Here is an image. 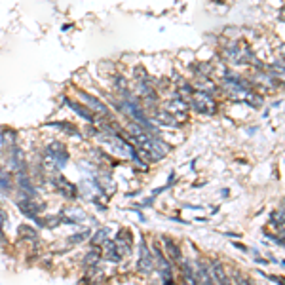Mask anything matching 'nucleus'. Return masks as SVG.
<instances>
[{"label":"nucleus","mask_w":285,"mask_h":285,"mask_svg":"<svg viewBox=\"0 0 285 285\" xmlns=\"http://www.w3.org/2000/svg\"><path fill=\"white\" fill-rule=\"evenodd\" d=\"M221 57L230 65H253V67L261 65V61H256V57L253 55L249 44L238 42V40H230L224 44L221 50Z\"/></svg>","instance_id":"obj_1"},{"label":"nucleus","mask_w":285,"mask_h":285,"mask_svg":"<svg viewBox=\"0 0 285 285\" xmlns=\"http://www.w3.org/2000/svg\"><path fill=\"white\" fill-rule=\"evenodd\" d=\"M69 162V150L61 141H51L46 149H44L42 164L48 171H61Z\"/></svg>","instance_id":"obj_2"},{"label":"nucleus","mask_w":285,"mask_h":285,"mask_svg":"<svg viewBox=\"0 0 285 285\" xmlns=\"http://www.w3.org/2000/svg\"><path fill=\"white\" fill-rule=\"evenodd\" d=\"M188 105L192 108L194 112L202 114V116H213L217 112V101L213 99V95L204 92H196L188 97Z\"/></svg>","instance_id":"obj_3"},{"label":"nucleus","mask_w":285,"mask_h":285,"mask_svg":"<svg viewBox=\"0 0 285 285\" xmlns=\"http://www.w3.org/2000/svg\"><path fill=\"white\" fill-rule=\"evenodd\" d=\"M135 270L139 274H145V276H149L152 272L156 270V263H154V255L150 253L149 245L145 240L139 242V259H137L135 263Z\"/></svg>","instance_id":"obj_4"},{"label":"nucleus","mask_w":285,"mask_h":285,"mask_svg":"<svg viewBox=\"0 0 285 285\" xmlns=\"http://www.w3.org/2000/svg\"><path fill=\"white\" fill-rule=\"evenodd\" d=\"M76 97H78L88 108H92L93 112H95V116H99V118H103V120H107L108 116H110L107 105H105L101 99H97L95 95H92V93L84 92V90H76Z\"/></svg>","instance_id":"obj_5"},{"label":"nucleus","mask_w":285,"mask_h":285,"mask_svg":"<svg viewBox=\"0 0 285 285\" xmlns=\"http://www.w3.org/2000/svg\"><path fill=\"white\" fill-rule=\"evenodd\" d=\"M164 108L167 110V112L173 114L179 122H185L186 116H188V108H190V105H188V99H186V97H183L181 93H175V95L165 103Z\"/></svg>","instance_id":"obj_6"},{"label":"nucleus","mask_w":285,"mask_h":285,"mask_svg":"<svg viewBox=\"0 0 285 285\" xmlns=\"http://www.w3.org/2000/svg\"><path fill=\"white\" fill-rule=\"evenodd\" d=\"M51 185L55 186L57 192L61 194L63 198H67V200H74L80 194L78 186L74 185V183H71V181H69L67 177L59 175V173H55V175L51 177Z\"/></svg>","instance_id":"obj_7"},{"label":"nucleus","mask_w":285,"mask_h":285,"mask_svg":"<svg viewBox=\"0 0 285 285\" xmlns=\"http://www.w3.org/2000/svg\"><path fill=\"white\" fill-rule=\"evenodd\" d=\"M154 263H156V270L162 276L165 283H173V270H171L169 259L164 255V251H160V247H154Z\"/></svg>","instance_id":"obj_8"},{"label":"nucleus","mask_w":285,"mask_h":285,"mask_svg":"<svg viewBox=\"0 0 285 285\" xmlns=\"http://www.w3.org/2000/svg\"><path fill=\"white\" fill-rule=\"evenodd\" d=\"M59 217L65 224H78V222H84L88 219V213L80 207H63L59 211Z\"/></svg>","instance_id":"obj_9"},{"label":"nucleus","mask_w":285,"mask_h":285,"mask_svg":"<svg viewBox=\"0 0 285 285\" xmlns=\"http://www.w3.org/2000/svg\"><path fill=\"white\" fill-rule=\"evenodd\" d=\"M114 245H116V249H118V253H120L122 256H126L131 253V249H133V238H131V232H129L128 228H124V230H120V232L116 234Z\"/></svg>","instance_id":"obj_10"},{"label":"nucleus","mask_w":285,"mask_h":285,"mask_svg":"<svg viewBox=\"0 0 285 285\" xmlns=\"http://www.w3.org/2000/svg\"><path fill=\"white\" fill-rule=\"evenodd\" d=\"M206 264H207V272H209V278H211L213 283H228L230 281L226 268L219 261H207Z\"/></svg>","instance_id":"obj_11"},{"label":"nucleus","mask_w":285,"mask_h":285,"mask_svg":"<svg viewBox=\"0 0 285 285\" xmlns=\"http://www.w3.org/2000/svg\"><path fill=\"white\" fill-rule=\"evenodd\" d=\"M150 118L154 120V124H158V126H164V128H179V126H181V122H179L171 112H167L165 108H156V110L152 112Z\"/></svg>","instance_id":"obj_12"},{"label":"nucleus","mask_w":285,"mask_h":285,"mask_svg":"<svg viewBox=\"0 0 285 285\" xmlns=\"http://www.w3.org/2000/svg\"><path fill=\"white\" fill-rule=\"evenodd\" d=\"M162 245H164L165 256L169 259L171 263H175L177 266L183 263V251H181V247H179L177 243L173 242L171 238H167V236H162Z\"/></svg>","instance_id":"obj_13"},{"label":"nucleus","mask_w":285,"mask_h":285,"mask_svg":"<svg viewBox=\"0 0 285 285\" xmlns=\"http://www.w3.org/2000/svg\"><path fill=\"white\" fill-rule=\"evenodd\" d=\"M95 181H97V185L99 188L103 190L105 194H114L116 192V181L112 179L110 175V171L107 169H97L95 173Z\"/></svg>","instance_id":"obj_14"},{"label":"nucleus","mask_w":285,"mask_h":285,"mask_svg":"<svg viewBox=\"0 0 285 285\" xmlns=\"http://www.w3.org/2000/svg\"><path fill=\"white\" fill-rule=\"evenodd\" d=\"M194 90H196V92L209 93V95H215V93L219 92V86L213 82V76L196 74V80H194Z\"/></svg>","instance_id":"obj_15"},{"label":"nucleus","mask_w":285,"mask_h":285,"mask_svg":"<svg viewBox=\"0 0 285 285\" xmlns=\"http://www.w3.org/2000/svg\"><path fill=\"white\" fill-rule=\"evenodd\" d=\"M65 103L69 105V108H71L72 112H76L78 116H82L86 122H90V124H93V122H97V116H95V112H93L92 108H88L86 105H82V103H78V101H72V99H67L65 97Z\"/></svg>","instance_id":"obj_16"},{"label":"nucleus","mask_w":285,"mask_h":285,"mask_svg":"<svg viewBox=\"0 0 285 285\" xmlns=\"http://www.w3.org/2000/svg\"><path fill=\"white\" fill-rule=\"evenodd\" d=\"M261 69H264L266 72H270L272 78L276 80L278 84H285V61L283 59H278L270 65H263Z\"/></svg>","instance_id":"obj_17"},{"label":"nucleus","mask_w":285,"mask_h":285,"mask_svg":"<svg viewBox=\"0 0 285 285\" xmlns=\"http://www.w3.org/2000/svg\"><path fill=\"white\" fill-rule=\"evenodd\" d=\"M48 126H50V128H55V129H61L63 133L74 137V139H78V141L84 139V135L80 133V129L76 128L74 124H69V122H51V124H48Z\"/></svg>","instance_id":"obj_18"},{"label":"nucleus","mask_w":285,"mask_h":285,"mask_svg":"<svg viewBox=\"0 0 285 285\" xmlns=\"http://www.w3.org/2000/svg\"><path fill=\"white\" fill-rule=\"evenodd\" d=\"M0 145H2L4 150L12 149L14 145H17V131L8 129V128L2 129V131H0Z\"/></svg>","instance_id":"obj_19"},{"label":"nucleus","mask_w":285,"mask_h":285,"mask_svg":"<svg viewBox=\"0 0 285 285\" xmlns=\"http://www.w3.org/2000/svg\"><path fill=\"white\" fill-rule=\"evenodd\" d=\"M101 259H103V253L99 251V247H95V245H93V249H90L84 255L82 264H84L86 268H97V264H99Z\"/></svg>","instance_id":"obj_20"},{"label":"nucleus","mask_w":285,"mask_h":285,"mask_svg":"<svg viewBox=\"0 0 285 285\" xmlns=\"http://www.w3.org/2000/svg\"><path fill=\"white\" fill-rule=\"evenodd\" d=\"M103 256H105L107 261H110V263H122V259H124V256L118 253V249H116L114 240H108V242L103 245Z\"/></svg>","instance_id":"obj_21"},{"label":"nucleus","mask_w":285,"mask_h":285,"mask_svg":"<svg viewBox=\"0 0 285 285\" xmlns=\"http://www.w3.org/2000/svg\"><path fill=\"white\" fill-rule=\"evenodd\" d=\"M17 238H21L25 242H33L35 243L38 240V232H36V228H33L31 224H19L17 226Z\"/></svg>","instance_id":"obj_22"},{"label":"nucleus","mask_w":285,"mask_h":285,"mask_svg":"<svg viewBox=\"0 0 285 285\" xmlns=\"http://www.w3.org/2000/svg\"><path fill=\"white\" fill-rule=\"evenodd\" d=\"M12 190H14V177H10V173L0 167V192L10 194Z\"/></svg>","instance_id":"obj_23"},{"label":"nucleus","mask_w":285,"mask_h":285,"mask_svg":"<svg viewBox=\"0 0 285 285\" xmlns=\"http://www.w3.org/2000/svg\"><path fill=\"white\" fill-rule=\"evenodd\" d=\"M108 240H110V238H108V228H99V230L92 236V245H95V247H103Z\"/></svg>","instance_id":"obj_24"},{"label":"nucleus","mask_w":285,"mask_h":285,"mask_svg":"<svg viewBox=\"0 0 285 285\" xmlns=\"http://www.w3.org/2000/svg\"><path fill=\"white\" fill-rule=\"evenodd\" d=\"M270 224L272 226H283L285 224V207H278L274 213L270 215Z\"/></svg>","instance_id":"obj_25"},{"label":"nucleus","mask_w":285,"mask_h":285,"mask_svg":"<svg viewBox=\"0 0 285 285\" xmlns=\"http://www.w3.org/2000/svg\"><path fill=\"white\" fill-rule=\"evenodd\" d=\"M90 236H92L90 230H82V232H78V234H72L71 238H69V242L71 243H82V242H86Z\"/></svg>","instance_id":"obj_26"},{"label":"nucleus","mask_w":285,"mask_h":285,"mask_svg":"<svg viewBox=\"0 0 285 285\" xmlns=\"http://www.w3.org/2000/svg\"><path fill=\"white\" fill-rule=\"evenodd\" d=\"M4 222H6V215H4V211L0 209V228L4 226Z\"/></svg>","instance_id":"obj_27"},{"label":"nucleus","mask_w":285,"mask_h":285,"mask_svg":"<svg viewBox=\"0 0 285 285\" xmlns=\"http://www.w3.org/2000/svg\"><path fill=\"white\" fill-rule=\"evenodd\" d=\"M279 55H281V59L285 61V44H281V48H279Z\"/></svg>","instance_id":"obj_28"},{"label":"nucleus","mask_w":285,"mask_h":285,"mask_svg":"<svg viewBox=\"0 0 285 285\" xmlns=\"http://www.w3.org/2000/svg\"><path fill=\"white\" fill-rule=\"evenodd\" d=\"M234 247H238V249H242V251H247V247H245V245H242V243H238V242L234 243Z\"/></svg>","instance_id":"obj_29"},{"label":"nucleus","mask_w":285,"mask_h":285,"mask_svg":"<svg viewBox=\"0 0 285 285\" xmlns=\"http://www.w3.org/2000/svg\"><path fill=\"white\" fill-rule=\"evenodd\" d=\"M281 17H283V19H285V8H283V10H281Z\"/></svg>","instance_id":"obj_30"},{"label":"nucleus","mask_w":285,"mask_h":285,"mask_svg":"<svg viewBox=\"0 0 285 285\" xmlns=\"http://www.w3.org/2000/svg\"><path fill=\"white\" fill-rule=\"evenodd\" d=\"M0 238H4V234H2V228H0Z\"/></svg>","instance_id":"obj_31"}]
</instances>
